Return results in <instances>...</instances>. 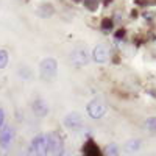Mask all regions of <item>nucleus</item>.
<instances>
[{
	"instance_id": "obj_5",
	"label": "nucleus",
	"mask_w": 156,
	"mask_h": 156,
	"mask_svg": "<svg viewBox=\"0 0 156 156\" xmlns=\"http://www.w3.org/2000/svg\"><path fill=\"white\" fill-rule=\"evenodd\" d=\"M70 62L75 67H83L89 62V53L84 48H76L70 53Z\"/></svg>"
},
{
	"instance_id": "obj_9",
	"label": "nucleus",
	"mask_w": 156,
	"mask_h": 156,
	"mask_svg": "<svg viewBox=\"0 0 156 156\" xmlns=\"http://www.w3.org/2000/svg\"><path fill=\"white\" fill-rule=\"evenodd\" d=\"M33 111H34L36 115H45V114L48 112V106H47L45 100L36 98V100L33 101Z\"/></svg>"
},
{
	"instance_id": "obj_17",
	"label": "nucleus",
	"mask_w": 156,
	"mask_h": 156,
	"mask_svg": "<svg viewBox=\"0 0 156 156\" xmlns=\"http://www.w3.org/2000/svg\"><path fill=\"white\" fill-rule=\"evenodd\" d=\"M101 28L111 30V28H112V20H111V19H105V20L101 22Z\"/></svg>"
},
{
	"instance_id": "obj_11",
	"label": "nucleus",
	"mask_w": 156,
	"mask_h": 156,
	"mask_svg": "<svg viewBox=\"0 0 156 156\" xmlns=\"http://www.w3.org/2000/svg\"><path fill=\"white\" fill-rule=\"evenodd\" d=\"M140 145H142V142L139 139H129L126 144H125V148L128 153H136L140 150Z\"/></svg>"
},
{
	"instance_id": "obj_1",
	"label": "nucleus",
	"mask_w": 156,
	"mask_h": 156,
	"mask_svg": "<svg viewBox=\"0 0 156 156\" xmlns=\"http://www.w3.org/2000/svg\"><path fill=\"white\" fill-rule=\"evenodd\" d=\"M58 73V61L55 58H44L39 64V75L42 80L51 81Z\"/></svg>"
},
{
	"instance_id": "obj_8",
	"label": "nucleus",
	"mask_w": 156,
	"mask_h": 156,
	"mask_svg": "<svg viewBox=\"0 0 156 156\" xmlns=\"http://www.w3.org/2000/svg\"><path fill=\"white\" fill-rule=\"evenodd\" d=\"M12 139H14V128H12L11 125H6L3 126V131L0 133V144H2L3 147H8Z\"/></svg>"
},
{
	"instance_id": "obj_2",
	"label": "nucleus",
	"mask_w": 156,
	"mask_h": 156,
	"mask_svg": "<svg viewBox=\"0 0 156 156\" xmlns=\"http://www.w3.org/2000/svg\"><path fill=\"white\" fill-rule=\"evenodd\" d=\"M86 111L90 119H101L106 114V105L101 100L95 98V100H90L86 105Z\"/></svg>"
},
{
	"instance_id": "obj_3",
	"label": "nucleus",
	"mask_w": 156,
	"mask_h": 156,
	"mask_svg": "<svg viewBox=\"0 0 156 156\" xmlns=\"http://www.w3.org/2000/svg\"><path fill=\"white\" fill-rule=\"evenodd\" d=\"M36 156H47L48 153V137L45 134H39L33 139L31 148H30Z\"/></svg>"
},
{
	"instance_id": "obj_12",
	"label": "nucleus",
	"mask_w": 156,
	"mask_h": 156,
	"mask_svg": "<svg viewBox=\"0 0 156 156\" xmlns=\"http://www.w3.org/2000/svg\"><path fill=\"white\" fill-rule=\"evenodd\" d=\"M53 12H55L53 6L48 5V3H42L41 6L37 8V14L41 16V17H50L51 14H53Z\"/></svg>"
},
{
	"instance_id": "obj_4",
	"label": "nucleus",
	"mask_w": 156,
	"mask_h": 156,
	"mask_svg": "<svg viewBox=\"0 0 156 156\" xmlns=\"http://www.w3.org/2000/svg\"><path fill=\"white\" fill-rule=\"evenodd\" d=\"M48 137V151L53 156H61L64 151V142L59 133H51Z\"/></svg>"
},
{
	"instance_id": "obj_15",
	"label": "nucleus",
	"mask_w": 156,
	"mask_h": 156,
	"mask_svg": "<svg viewBox=\"0 0 156 156\" xmlns=\"http://www.w3.org/2000/svg\"><path fill=\"white\" fill-rule=\"evenodd\" d=\"M8 61H9L8 51L6 50H0V69H5L8 66Z\"/></svg>"
},
{
	"instance_id": "obj_18",
	"label": "nucleus",
	"mask_w": 156,
	"mask_h": 156,
	"mask_svg": "<svg viewBox=\"0 0 156 156\" xmlns=\"http://www.w3.org/2000/svg\"><path fill=\"white\" fill-rule=\"evenodd\" d=\"M3 120H5V112H3V109H0V126L3 125Z\"/></svg>"
},
{
	"instance_id": "obj_7",
	"label": "nucleus",
	"mask_w": 156,
	"mask_h": 156,
	"mask_svg": "<svg viewBox=\"0 0 156 156\" xmlns=\"http://www.w3.org/2000/svg\"><path fill=\"white\" fill-rule=\"evenodd\" d=\"M64 125L67 128H72V129H76L83 125V117L80 112H69L66 117H64Z\"/></svg>"
},
{
	"instance_id": "obj_13",
	"label": "nucleus",
	"mask_w": 156,
	"mask_h": 156,
	"mask_svg": "<svg viewBox=\"0 0 156 156\" xmlns=\"http://www.w3.org/2000/svg\"><path fill=\"white\" fill-rule=\"evenodd\" d=\"M105 154L106 156H119V147H117L115 144H108L106 150H105Z\"/></svg>"
},
{
	"instance_id": "obj_6",
	"label": "nucleus",
	"mask_w": 156,
	"mask_h": 156,
	"mask_svg": "<svg viewBox=\"0 0 156 156\" xmlns=\"http://www.w3.org/2000/svg\"><path fill=\"white\" fill-rule=\"evenodd\" d=\"M92 58L97 64H105L109 59V48L105 44H97L92 50Z\"/></svg>"
},
{
	"instance_id": "obj_16",
	"label": "nucleus",
	"mask_w": 156,
	"mask_h": 156,
	"mask_svg": "<svg viewBox=\"0 0 156 156\" xmlns=\"http://www.w3.org/2000/svg\"><path fill=\"white\" fill-rule=\"evenodd\" d=\"M84 5H86V8H87V9L95 11V9H97V6H98V0H84Z\"/></svg>"
},
{
	"instance_id": "obj_14",
	"label": "nucleus",
	"mask_w": 156,
	"mask_h": 156,
	"mask_svg": "<svg viewBox=\"0 0 156 156\" xmlns=\"http://www.w3.org/2000/svg\"><path fill=\"white\" fill-rule=\"evenodd\" d=\"M145 128L148 129V131H151V133H156V115L148 117V119L145 120Z\"/></svg>"
},
{
	"instance_id": "obj_10",
	"label": "nucleus",
	"mask_w": 156,
	"mask_h": 156,
	"mask_svg": "<svg viewBox=\"0 0 156 156\" xmlns=\"http://www.w3.org/2000/svg\"><path fill=\"white\" fill-rule=\"evenodd\" d=\"M83 150H84V156H103L100 148L97 147V144L92 140H87Z\"/></svg>"
}]
</instances>
